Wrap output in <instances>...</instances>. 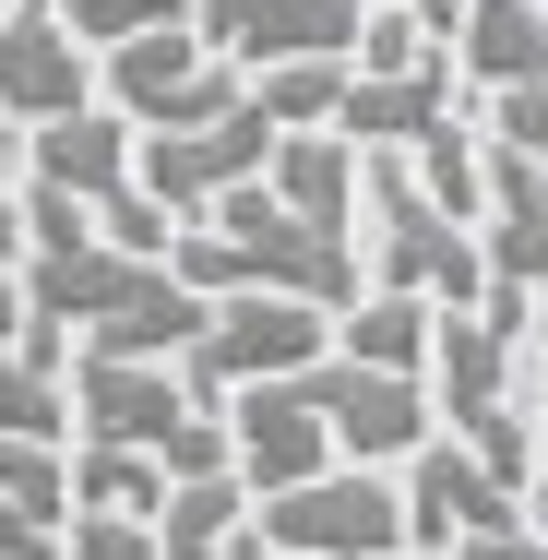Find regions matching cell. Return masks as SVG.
<instances>
[{"label":"cell","instance_id":"14","mask_svg":"<svg viewBox=\"0 0 548 560\" xmlns=\"http://www.w3.org/2000/svg\"><path fill=\"white\" fill-rule=\"evenodd\" d=\"M370 0H191V36H215L226 60H346Z\"/></svg>","mask_w":548,"mask_h":560},{"label":"cell","instance_id":"20","mask_svg":"<svg viewBox=\"0 0 548 560\" xmlns=\"http://www.w3.org/2000/svg\"><path fill=\"white\" fill-rule=\"evenodd\" d=\"M334 84H346V60H250L238 72V108L263 119V131H323Z\"/></svg>","mask_w":548,"mask_h":560},{"label":"cell","instance_id":"17","mask_svg":"<svg viewBox=\"0 0 548 560\" xmlns=\"http://www.w3.org/2000/svg\"><path fill=\"white\" fill-rule=\"evenodd\" d=\"M263 191H275L287 215H311V226H334V238H358V143H346V131H275Z\"/></svg>","mask_w":548,"mask_h":560},{"label":"cell","instance_id":"2","mask_svg":"<svg viewBox=\"0 0 548 560\" xmlns=\"http://www.w3.org/2000/svg\"><path fill=\"white\" fill-rule=\"evenodd\" d=\"M24 275V311L60 323V335L108 346V358H179V335L203 323V299L143 262V250H108V238H48V250H12Z\"/></svg>","mask_w":548,"mask_h":560},{"label":"cell","instance_id":"3","mask_svg":"<svg viewBox=\"0 0 548 560\" xmlns=\"http://www.w3.org/2000/svg\"><path fill=\"white\" fill-rule=\"evenodd\" d=\"M60 406H72V430H84V442L155 453L167 477L226 465V418L179 394V370H167V358H108V346H84V358H60Z\"/></svg>","mask_w":548,"mask_h":560},{"label":"cell","instance_id":"30","mask_svg":"<svg viewBox=\"0 0 548 560\" xmlns=\"http://www.w3.org/2000/svg\"><path fill=\"white\" fill-rule=\"evenodd\" d=\"M370 12H406V24H430V36H453V0H370Z\"/></svg>","mask_w":548,"mask_h":560},{"label":"cell","instance_id":"18","mask_svg":"<svg viewBox=\"0 0 548 560\" xmlns=\"http://www.w3.org/2000/svg\"><path fill=\"white\" fill-rule=\"evenodd\" d=\"M250 525V489L226 477V465H203V477H167L155 489V513H143V537H155V560H226V537Z\"/></svg>","mask_w":548,"mask_h":560},{"label":"cell","instance_id":"10","mask_svg":"<svg viewBox=\"0 0 548 560\" xmlns=\"http://www.w3.org/2000/svg\"><path fill=\"white\" fill-rule=\"evenodd\" d=\"M441 119H465V72H453V48H418L406 72H346L323 131H346L358 155H406V143H430Z\"/></svg>","mask_w":548,"mask_h":560},{"label":"cell","instance_id":"13","mask_svg":"<svg viewBox=\"0 0 548 560\" xmlns=\"http://www.w3.org/2000/svg\"><path fill=\"white\" fill-rule=\"evenodd\" d=\"M418 382H430V430H477V418H501V406H525V346H501L477 311H430V358H418Z\"/></svg>","mask_w":548,"mask_h":560},{"label":"cell","instance_id":"6","mask_svg":"<svg viewBox=\"0 0 548 560\" xmlns=\"http://www.w3.org/2000/svg\"><path fill=\"white\" fill-rule=\"evenodd\" d=\"M250 537L275 560H394L406 549L394 465H311V477L263 489V501H250Z\"/></svg>","mask_w":548,"mask_h":560},{"label":"cell","instance_id":"16","mask_svg":"<svg viewBox=\"0 0 548 560\" xmlns=\"http://www.w3.org/2000/svg\"><path fill=\"white\" fill-rule=\"evenodd\" d=\"M453 72H465V96H489V84H548V12L537 0H453Z\"/></svg>","mask_w":548,"mask_h":560},{"label":"cell","instance_id":"15","mask_svg":"<svg viewBox=\"0 0 548 560\" xmlns=\"http://www.w3.org/2000/svg\"><path fill=\"white\" fill-rule=\"evenodd\" d=\"M84 96H96V48H72L48 0H12V12H0V119L36 131V119L84 108Z\"/></svg>","mask_w":548,"mask_h":560},{"label":"cell","instance_id":"8","mask_svg":"<svg viewBox=\"0 0 548 560\" xmlns=\"http://www.w3.org/2000/svg\"><path fill=\"white\" fill-rule=\"evenodd\" d=\"M323 335H334V311H311V299H263V287L203 299V323L179 335V394L191 406H226L238 382H275V370L323 358Z\"/></svg>","mask_w":548,"mask_h":560},{"label":"cell","instance_id":"11","mask_svg":"<svg viewBox=\"0 0 548 560\" xmlns=\"http://www.w3.org/2000/svg\"><path fill=\"white\" fill-rule=\"evenodd\" d=\"M263 155H275V131H263L250 108L203 119V131H131V179L167 203V226H179V215H203L226 179H263Z\"/></svg>","mask_w":548,"mask_h":560},{"label":"cell","instance_id":"21","mask_svg":"<svg viewBox=\"0 0 548 560\" xmlns=\"http://www.w3.org/2000/svg\"><path fill=\"white\" fill-rule=\"evenodd\" d=\"M167 465L155 453H119V442H84V465H60V501L72 513H155Z\"/></svg>","mask_w":548,"mask_h":560},{"label":"cell","instance_id":"22","mask_svg":"<svg viewBox=\"0 0 548 560\" xmlns=\"http://www.w3.org/2000/svg\"><path fill=\"white\" fill-rule=\"evenodd\" d=\"M48 12H60L72 48H119V36H143V24H191V0H48Z\"/></svg>","mask_w":548,"mask_h":560},{"label":"cell","instance_id":"26","mask_svg":"<svg viewBox=\"0 0 548 560\" xmlns=\"http://www.w3.org/2000/svg\"><path fill=\"white\" fill-rule=\"evenodd\" d=\"M60 560H155L143 513H72L60 501Z\"/></svg>","mask_w":548,"mask_h":560},{"label":"cell","instance_id":"33","mask_svg":"<svg viewBox=\"0 0 548 560\" xmlns=\"http://www.w3.org/2000/svg\"><path fill=\"white\" fill-rule=\"evenodd\" d=\"M0 12H12V0H0Z\"/></svg>","mask_w":548,"mask_h":560},{"label":"cell","instance_id":"1","mask_svg":"<svg viewBox=\"0 0 548 560\" xmlns=\"http://www.w3.org/2000/svg\"><path fill=\"white\" fill-rule=\"evenodd\" d=\"M167 275H179L191 299H238V287H263V299L346 311V299H358V238H334V226L287 215L263 179H226L203 215H179V238H167Z\"/></svg>","mask_w":548,"mask_h":560},{"label":"cell","instance_id":"25","mask_svg":"<svg viewBox=\"0 0 548 560\" xmlns=\"http://www.w3.org/2000/svg\"><path fill=\"white\" fill-rule=\"evenodd\" d=\"M465 453H477V465H489V477H501L513 501L537 489V418H525V406H501V418H477V430H465Z\"/></svg>","mask_w":548,"mask_h":560},{"label":"cell","instance_id":"7","mask_svg":"<svg viewBox=\"0 0 548 560\" xmlns=\"http://www.w3.org/2000/svg\"><path fill=\"white\" fill-rule=\"evenodd\" d=\"M96 60H108V96L96 108L131 119V131H203V119L238 108V60L215 36H191V24H143V36H119Z\"/></svg>","mask_w":548,"mask_h":560},{"label":"cell","instance_id":"31","mask_svg":"<svg viewBox=\"0 0 548 560\" xmlns=\"http://www.w3.org/2000/svg\"><path fill=\"white\" fill-rule=\"evenodd\" d=\"M226 560H275V549H263V537H250V525H238V537H226Z\"/></svg>","mask_w":548,"mask_h":560},{"label":"cell","instance_id":"12","mask_svg":"<svg viewBox=\"0 0 548 560\" xmlns=\"http://www.w3.org/2000/svg\"><path fill=\"white\" fill-rule=\"evenodd\" d=\"M394 501H406V549H430V560L453 549V537H477V525H501V513H525L453 430H430L418 453H394Z\"/></svg>","mask_w":548,"mask_h":560},{"label":"cell","instance_id":"19","mask_svg":"<svg viewBox=\"0 0 548 560\" xmlns=\"http://www.w3.org/2000/svg\"><path fill=\"white\" fill-rule=\"evenodd\" d=\"M334 358H358V370H418L430 358V299H406V287H358L346 311H334Z\"/></svg>","mask_w":548,"mask_h":560},{"label":"cell","instance_id":"24","mask_svg":"<svg viewBox=\"0 0 548 560\" xmlns=\"http://www.w3.org/2000/svg\"><path fill=\"white\" fill-rule=\"evenodd\" d=\"M60 465H72L60 442H12V430H0V501H12V513H48V525H60Z\"/></svg>","mask_w":548,"mask_h":560},{"label":"cell","instance_id":"23","mask_svg":"<svg viewBox=\"0 0 548 560\" xmlns=\"http://www.w3.org/2000/svg\"><path fill=\"white\" fill-rule=\"evenodd\" d=\"M0 430H12V442H60V430H72V406H60V370H24V358H0Z\"/></svg>","mask_w":548,"mask_h":560},{"label":"cell","instance_id":"27","mask_svg":"<svg viewBox=\"0 0 548 560\" xmlns=\"http://www.w3.org/2000/svg\"><path fill=\"white\" fill-rule=\"evenodd\" d=\"M0 358H24V370H60V358H72L60 323H36V311H24V275H12V262H0Z\"/></svg>","mask_w":548,"mask_h":560},{"label":"cell","instance_id":"5","mask_svg":"<svg viewBox=\"0 0 548 560\" xmlns=\"http://www.w3.org/2000/svg\"><path fill=\"white\" fill-rule=\"evenodd\" d=\"M358 250H370V287H406V299H430V311H477V238L441 215L430 191L406 179V155H358Z\"/></svg>","mask_w":548,"mask_h":560},{"label":"cell","instance_id":"32","mask_svg":"<svg viewBox=\"0 0 548 560\" xmlns=\"http://www.w3.org/2000/svg\"><path fill=\"white\" fill-rule=\"evenodd\" d=\"M394 560H430V549H394Z\"/></svg>","mask_w":548,"mask_h":560},{"label":"cell","instance_id":"9","mask_svg":"<svg viewBox=\"0 0 548 560\" xmlns=\"http://www.w3.org/2000/svg\"><path fill=\"white\" fill-rule=\"evenodd\" d=\"M299 394H311V418H323L334 465H394V453L430 442V382L418 370H358V358H299Z\"/></svg>","mask_w":548,"mask_h":560},{"label":"cell","instance_id":"28","mask_svg":"<svg viewBox=\"0 0 548 560\" xmlns=\"http://www.w3.org/2000/svg\"><path fill=\"white\" fill-rule=\"evenodd\" d=\"M441 560H548V537L525 525V513H501V525H477V537H453Z\"/></svg>","mask_w":548,"mask_h":560},{"label":"cell","instance_id":"4","mask_svg":"<svg viewBox=\"0 0 548 560\" xmlns=\"http://www.w3.org/2000/svg\"><path fill=\"white\" fill-rule=\"evenodd\" d=\"M24 179H36V191H60V203L96 226L108 250H143V262H167V238H179V226H167V203L131 179V119H108L96 96L24 131Z\"/></svg>","mask_w":548,"mask_h":560},{"label":"cell","instance_id":"29","mask_svg":"<svg viewBox=\"0 0 548 560\" xmlns=\"http://www.w3.org/2000/svg\"><path fill=\"white\" fill-rule=\"evenodd\" d=\"M24 250V179H12V143H0V262Z\"/></svg>","mask_w":548,"mask_h":560}]
</instances>
